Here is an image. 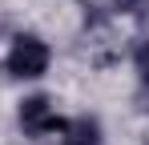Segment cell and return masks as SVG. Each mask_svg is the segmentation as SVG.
<instances>
[{
    "mask_svg": "<svg viewBox=\"0 0 149 145\" xmlns=\"http://www.w3.org/2000/svg\"><path fill=\"white\" fill-rule=\"evenodd\" d=\"M49 61H52L49 45H45L40 36L24 32V36L12 40L8 56H4V69H8V77H16V81H36V77L49 72Z\"/></svg>",
    "mask_w": 149,
    "mask_h": 145,
    "instance_id": "cell-1",
    "label": "cell"
},
{
    "mask_svg": "<svg viewBox=\"0 0 149 145\" xmlns=\"http://www.w3.org/2000/svg\"><path fill=\"white\" fill-rule=\"evenodd\" d=\"M20 129H24L28 137H45V133H65V121L52 113V101L49 97H28V101H20Z\"/></svg>",
    "mask_w": 149,
    "mask_h": 145,
    "instance_id": "cell-2",
    "label": "cell"
},
{
    "mask_svg": "<svg viewBox=\"0 0 149 145\" xmlns=\"http://www.w3.org/2000/svg\"><path fill=\"white\" fill-rule=\"evenodd\" d=\"M61 145H105L97 117H77V121H69V125H65V141H61Z\"/></svg>",
    "mask_w": 149,
    "mask_h": 145,
    "instance_id": "cell-3",
    "label": "cell"
},
{
    "mask_svg": "<svg viewBox=\"0 0 149 145\" xmlns=\"http://www.w3.org/2000/svg\"><path fill=\"white\" fill-rule=\"evenodd\" d=\"M133 65H137V77H141V109L149 113V40H141L137 45V52H133Z\"/></svg>",
    "mask_w": 149,
    "mask_h": 145,
    "instance_id": "cell-4",
    "label": "cell"
},
{
    "mask_svg": "<svg viewBox=\"0 0 149 145\" xmlns=\"http://www.w3.org/2000/svg\"><path fill=\"white\" fill-rule=\"evenodd\" d=\"M117 12H129V16H145L149 12V0H113Z\"/></svg>",
    "mask_w": 149,
    "mask_h": 145,
    "instance_id": "cell-5",
    "label": "cell"
}]
</instances>
